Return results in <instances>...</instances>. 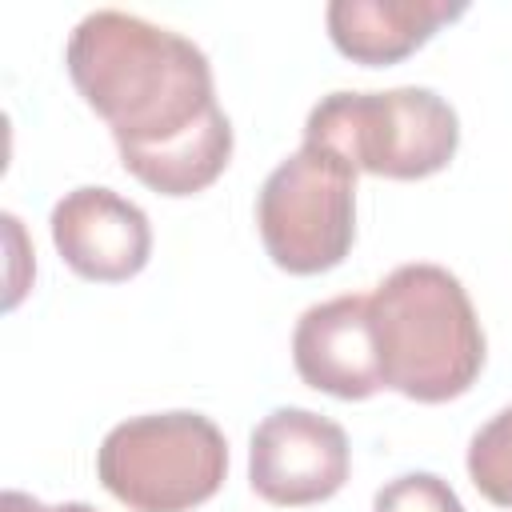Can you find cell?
<instances>
[{
    "label": "cell",
    "instance_id": "7a4b0ae2",
    "mask_svg": "<svg viewBox=\"0 0 512 512\" xmlns=\"http://www.w3.org/2000/svg\"><path fill=\"white\" fill-rule=\"evenodd\" d=\"M368 312L384 388L444 404L476 384L488 344L456 272L428 260L400 264L368 292Z\"/></svg>",
    "mask_w": 512,
    "mask_h": 512
},
{
    "label": "cell",
    "instance_id": "5b68a950",
    "mask_svg": "<svg viewBox=\"0 0 512 512\" xmlns=\"http://www.w3.org/2000/svg\"><path fill=\"white\" fill-rule=\"evenodd\" d=\"M256 228L276 268L292 276L336 268L356 240V172L340 156L300 144L264 176Z\"/></svg>",
    "mask_w": 512,
    "mask_h": 512
},
{
    "label": "cell",
    "instance_id": "30bf717a",
    "mask_svg": "<svg viewBox=\"0 0 512 512\" xmlns=\"http://www.w3.org/2000/svg\"><path fill=\"white\" fill-rule=\"evenodd\" d=\"M468 476L484 500H492L496 508H512V404L472 432Z\"/></svg>",
    "mask_w": 512,
    "mask_h": 512
},
{
    "label": "cell",
    "instance_id": "3957f363",
    "mask_svg": "<svg viewBox=\"0 0 512 512\" xmlns=\"http://www.w3.org/2000/svg\"><path fill=\"white\" fill-rule=\"evenodd\" d=\"M304 144L340 156L352 172L388 180H424L460 148V116L436 92L420 84L388 92H328L304 120Z\"/></svg>",
    "mask_w": 512,
    "mask_h": 512
},
{
    "label": "cell",
    "instance_id": "6da1fadb",
    "mask_svg": "<svg viewBox=\"0 0 512 512\" xmlns=\"http://www.w3.org/2000/svg\"><path fill=\"white\" fill-rule=\"evenodd\" d=\"M64 64L144 188L192 196L228 168L232 120L204 48L188 36L136 12L96 8L68 32Z\"/></svg>",
    "mask_w": 512,
    "mask_h": 512
},
{
    "label": "cell",
    "instance_id": "52a82bcc",
    "mask_svg": "<svg viewBox=\"0 0 512 512\" xmlns=\"http://www.w3.org/2000/svg\"><path fill=\"white\" fill-rule=\"evenodd\" d=\"M48 228L64 264L96 284L132 280L152 256V224L144 208L104 184L64 192L52 204Z\"/></svg>",
    "mask_w": 512,
    "mask_h": 512
},
{
    "label": "cell",
    "instance_id": "277c9868",
    "mask_svg": "<svg viewBox=\"0 0 512 512\" xmlns=\"http://www.w3.org/2000/svg\"><path fill=\"white\" fill-rule=\"evenodd\" d=\"M100 484L128 512H188L228 476V440L204 412L128 416L96 448Z\"/></svg>",
    "mask_w": 512,
    "mask_h": 512
},
{
    "label": "cell",
    "instance_id": "9c48e42d",
    "mask_svg": "<svg viewBox=\"0 0 512 512\" xmlns=\"http://www.w3.org/2000/svg\"><path fill=\"white\" fill-rule=\"evenodd\" d=\"M464 12V0H332L324 24L348 60L380 68L404 60L440 24H452Z\"/></svg>",
    "mask_w": 512,
    "mask_h": 512
},
{
    "label": "cell",
    "instance_id": "7c38bea8",
    "mask_svg": "<svg viewBox=\"0 0 512 512\" xmlns=\"http://www.w3.org/2000/svg\"><path fill=\"white\" fill-rule=\"evenodd\" d=\"M0 512H100V508H92V504H84V500L44 504V500H36V496H28V492H16V488H8V492L0 496Z\"/></svg>",
    "mask_w": 512,
    "mask_h": 512
},
{
    "label": "cell",
    "instance_id": "ba28073f",
    "mask_svg": "<svg viewBox=\"0 0 512 512\" xmlns=\"http://www.w3.org/2000/svg\"><path fill=\"white\" fill-rule=\"evenodd\" d=\"M292 364L300 380L336 400H368L384 388L368 296L344 292L300 312L292 328Z\"/></svg>",
    "mask_w": 512,
    "mask_h": 512
},
{
    "label": "cell",
    "instance_id": "8992f818",
    "mask_svg": "<svg viewBox=\"0 0 512 512\" xmlns=\"http://www.w3.org/2000/svg\"><path fill=\"white\" fill-rule=\"evenodd\" d=\"M352 448L336 420L312 408H272L248 440V484L280 508L320 504L348 480Z\"/></svg>",
    "mask_w": 512,
    "mask_h": 512
},
{
    "label": "cell",
    "instance_id": "8fae6325",
    "mask_svg": "<svg viewBox=\"0 0 512 512\" xmlns=\"http://www.w3.org/2000/svg\"><path fill=\"white\" fill-rule=\"evenodd\" d=\"M372 512H464V504L456 488L436 472H404L376 488Z\"/></svg>",
    "mask_w": 512,
    "mask_h": 512
}]
</instances>
